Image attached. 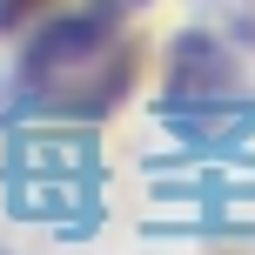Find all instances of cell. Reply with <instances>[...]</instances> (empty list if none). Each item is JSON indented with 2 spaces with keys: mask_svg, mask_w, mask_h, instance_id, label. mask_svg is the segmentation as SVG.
<instances>
[{
  "mask_svg": "<svg viewBox=\"0 0 255 255\" xmlns=\"http://www.w3.org/2000/svg\"><path fill=\"white\" fill-rule=\"evenodd\" d=\"M134 74H141V40L121 34L115 7L54 13L13 67V101L47 121H101L128 101Z\"/></svg>",
  "mask_w": 255,
  "mask_h": 255,
  "instance_id": "1",
  "label": "cell"
},
{
  "mask_svg": "<svg viewBox=\"0 0 255 255\" xmlns=\"http://www.w3.org/2000/svg\"><path fill=\"white\" fill-rule=\"evenodd\" d=\"M168 101L161 108H208V101H229L242 94V61H235V40L208 34V27H181L168 40Z\"/></svg>",
  "mask_w": 255,
  "mask_h": 255,
  "instance_id": "2",
  "label": "cell"
},
{
  "mask_svg": "<svg viewBox=\"0 0 255 255\" xmlns=\"http://www.w3.org/2000/svg\"><path fill=\"white\" fill-rule=\"evenodd\" d=\"M161 128L181 148L235 154L242 141H255V94H229V101H208V108H161Z\"/></svg>",
  "mask_w": 255,
  "mask_h": 255,
  "instance_id": "3",
  "label": "cell"
},
{
  "mask_svg": "<svg viewBox=\"0 0 255 255\" xmlns=\"http://www.w3.org/2000/svg\"><path fill=\"white\" fill-rule=\"evenodd\" d=\"M40 7H54V0H0V34H13V27H27Z\"/></svg>",
  "mask_w": 255,
  "mask_h": 255,
  "instance_id": "4",
  "label": "cell"
},
{
  "mask_svg": "<svg viewBox=\"0 0 255 255\" xmlns=\"http://www.w3.org/2000/svg\"><path fill=\"white\" fill-rule=\"evenodd\" d=\"M94 7H115V13H128V7H148V0H94Z\"/></svg>",
  "mask_w": 255,
  "mask_h": 255,
  "instance_id": "5",
  "label": "cell"
}]
</instances>
